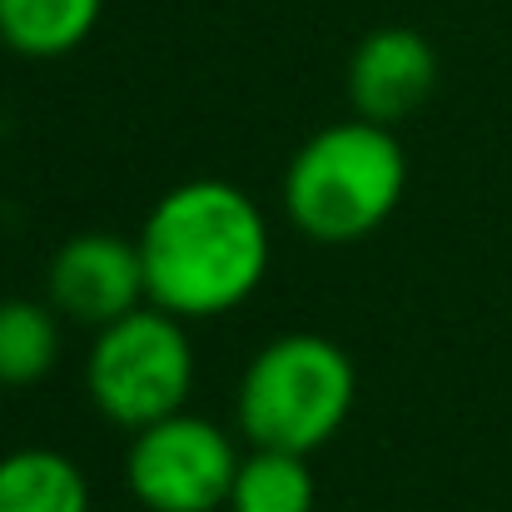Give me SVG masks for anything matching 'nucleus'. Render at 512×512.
Masks as SVG:
<instances>
[{
  "label": "nucleus",
  "mask_w": 512,
  "mask_h": 512,
  "mask_svg": "<svg viewBox=\"0 0 512 512\" xmlns=\"http://www.w3.org/2000/svg\"><path fill=\"white\" fill-rule=\"evenodd\" d=\"M145 294L174 319H219L239 309L269 274L264 209L229 179H184L155 199L140 234Z\"/></svg>",
  "instance_id": "nucleus-1"
},
{
  "label": "nucleus",
  "mask_w": 512,
  "mask_h": 512,
  "mask_svg": "<svg viewBox=\"0 0 512 512\" xmlns=\"http://www.w3.org/2000/svg\"><path fill=\"white\" fill-rule=\"evenodd\" d=\"M408 189V155L388 125L348 115L309 135L284 170V209L314 244H358L378 234Z\"/></svg>",
  "instance_id": "nucleus-2"
},
{
  "label": "nucleus",
  "mask_w": 512,
  "mask_h": 512,
  "mask_svg": "<svg viewBox=\"0 0 512 512\" xmlns=\"http://www.w3.org/2000/svg\"><path fill=\"white\" fill-rule=\"evenodd\" d=\"M358 373L353 358L324 334H279L244 368L234 418L254 448L314 453L339 438L353 413Z\"/></svg>",
  "instance_id": "nucleus-3"
},
{
  "label": "nucleus",
  "mask_w": 512,
  "mask_h": 512,
  "mask_svg": "<svg viewBox=\"0 0 512 512\" xmlns=\"http://www.w3.org/2000/svg\"><path fill=\"white\" fill-rule=\"evenodd\" d=\"M85 388L100 418H110L125 433L184 413L194 388V348L184 319L140 304L135 314L100 329L85 358Z\"/></svg>",
  "instance_id": "nucleus-4"
},
{
  "label": "nucleus",
  "mask_w": 512,
  "mask_h": 512,
  "mask_svg": "<svg viewBox=\"0 0 512 512\" xmlns=\"http://www.w3.org/2000/svg\"><path fill=\"white\" fill-rule=\"evenodd\" d=\"M234 438L194 413L160 418L130 433L125 488L145 512H219L239 473Z\"/></svg>",
  "instance_id": "nucleus-5"
},
{
  "label": "nucleus",
  "mask_w": 512,
  "mask_h": 512,
  "mask_svg": "<svg viewBox=\"0 0 512 512\" xmlns=\"http://www.w3.org/2000/svg\"><path fill=\"white\" fill-rule=\"evenodd\" d=\"M45 299L65 324H80V329H95V334L110 329L115 319L150 304L140 244L105 234V229L65 239L55 249L50 269H45Z\"/></svg>",
  "instance_id": "nucleus-6"
},
{
  "label": "nucleus",
  "mask_w": 512,
  "mask_h": 512,
  "mask_svg": "<svg viewBox=\"0 0 512 512\" xmlns=\"http://www.w3.org/2000/svg\"><path fill=\"white\" fill-rule=\"evenodd\" d=\"M348 110L358 120L398 130L408 115H418L438 85V50L428 35L408 25H383L363 35L348 55Z\"/></svg>",
  "instance_id": "nucleus-7"
},
{
  "label": "nucleus",
  "mask_w": 512,
  "mask_h": 512,
  "mask_svg": "<svg viewBox=\"0 0 512 512\" xmlns=\"http://www.w3.org/2000/svg\"><path fill=\"white\" fill-rule=\"evenodd\" d=\"M0 512H90L85 468L60 448H15L0 458Z\"/></svg>",
  "instance_id": "nucleus-8"
},
{
  "label": "nucleus",
  "mask_w": 512,
  "mask_h": 512,
  "mask_svg": "<svg viewBox=\"0 0 512 512\" xmlns=\"http://www.w3.org/2000/svg\"><path fill=\"white\" fill-rule=\"evenodd\" d=\"M105 0H0V45L25 60H55L90 40Z\"/></svg>",
  "instance_id": "nucleus-9"
},
{
  "label": "nucleus",
  "mask_w": 512,
  "mask_h": 512,
  "mask_svg": "<svg viewBox=\"0 0 512 512\" xmlns=\"http://www.w3.org/2000/svg\"><path fill=\"white\" fill-rule=\"evenodd\" d=\"M314 503H319V483L304 453L249 443L224 512H314Z\"/></svg>",
  "instance_id": "nucleus-10"
},
{
  "label": "nucleus",
  "mask_w": 512,
  "mask_h": 512,
  "mask_svg": "<svg viewBox=\"0 0 512 512\" xmlns=\"http://www.w3.org/2000/svg\"><path fill=\"white\" fill-rule=\"evenodd\" d=\"M60 358V314L50 299H0V388H35Z\"/></svg>",
  "instance_id": "nucleus-11"
}]
</instances>
